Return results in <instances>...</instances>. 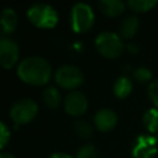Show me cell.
<instances>
[{"mask_svg":"<svg viewBox=\"0 0 158 158\" xmlns=\"http://www.w3.org/2000/svg\"><path fill=\"white\" fill-rule=\"evenodd\" d=\"M21 80L32 85H44L48 83L52 68L47 59L40 56H31L23 58L16 69Z\"/></svg>","mask_w":158,"mask_h":158,"instance_id":"6da1fadb","label":"cell"},{"mask_svg":"<svg viewBox=\"0 0 158 158\" xmlns=\"http://www.w3.org/2000/svg\"><path fill=\"white\" fill-rule=\"evenodd\" d=\"M28 20L40 28H52L58 22L56 9L46 2H36L27 9Z\"/></svg>","mask_w":158,"mask_h":158,"instance_id":"7a4b0ae2","label":"cell"},{"mask_svg":"<svg viewBox=\"0 0 158 158\" xmlns=\"http://www.w3.org/2000/svg\"><path fill=\"white\" fill-rule=\"evenodd\" d=\"M95 47L106 58H116L123 51L121 37L112 31H102L95 38Z\"/></svg>","mask_w":158,"mask_h":158,"instance_id":"3957f363","label":"cell"},{"mask_svg":"<svg viewBox=\"0 0 158 158\" xmlns=\"http://www.w3.org/2000/svg\"><path fill=\"white\" fill-rule=\"evenodd\" d=\"M70 26L74 32L83 33L90 30L94 23V12L86 2H77L73 5L69 15Z\"/></svg>","mask_w":158,"mask_h":158,"instance_id":"277c9868","label":"cell"},{"mask_svg":"<svg viewBox=\"0 0 158 158\" xmlns=\"http://www.w3.org/2000/svg\"><path fill=\"white\" fill-rule=\"evenodd\" d=\"M38 112L37 102L30 98H22L16 100L10 109V117L15 122V126L25 125L32 121Z\"/></svg>","mask_w":158,"mask_h":158,"instance_id":"5b68a950","label":"cell"},{"mask_svg":"<svg viewBox=\"0 0 158 158\" xmlns=\"http://www.w3.org/2000/svg\"><path fill=\"white\" fill-rule=\"evenodd\" d=\"M54 80L56 83L64 89H75L79 85H81L84 80L83 72L72 64H64L60 65L56 73H54Z\"/></svg>","mask_w":158,"mask_h":158,"instance_id":"8992f818","label":"cell"},{"mask_svg":"<svg viewBox=\"0 0 158 158\" xmlns=\"http://www.w3.org/2000/svg\"><path fill=\"white\" fill-rule=\"evenodd\" d=\"M19 46L14 40L7 37L1 38L0 41V64L5 69L12 68L19 59Z\"/></svg>","mask_w":158,"mask_h":158,"instance_id":"52a82bcc","label":"cell"},{"mask_svg":"<svg viewBox=\"0 0 158 158\" xmlns=\"http://www.w3.org/2000/svg\"><path fill=\"white\" fill-rule=\"evenodd\" d=\"M157 153V139L148 135H139L132 147L133 158H152Z\"/></svg>","mask_w":158,"mask_h":158,"instance_id":"ba28073f","label":"cell"},{"mask_svg":"<svg viewBox=\"0 0 158 158\" xmlns=\"http://www.w3.org/2000/svg\"><path fill=\"white\" fill-rule=\"evenodd\" d=\"M64 109L72 116H80L88 109V99L81 91L73 90L64 99Z\"/></svg>","mask_w":158,"mask_h":158,"instance_id":"9c48e42d","label":"cell"},{"mask_svg":"<svg viewBox=\"0 0 158 158\" xmlns=\"http://www.w3.org/2000/svg\"><path fill=\"white\" fill-rule=\"evenodd\" d=\"M94 123L95 127L102 132L111 131L117 123V115L111 109L107 107L100 109L94 115Z\"/></svg>","mask_w":158,"mask_h":158,"instance_id":"30bf717a","label":"cell"},{"mask_svg":"<svg viewBox=\"0 0 158 158\" xmlns=\"http://www.w3.org/2000/svg\"><path fill=\"white\" fill-rule=\"evenodd\" d=\"M99 9L107 16H118L125 11V4L121 0H100L98 1Z\"/></svg>","mask_w":158,"mask_h":158,"instance_id":"8fae6325","label":"cell"},{"mask_svg":"<svg viewBox=\"0 0 158 158\" xmlns=\"http://www.w3.org/2000/svg\"><path fill=\"white\" fill-rule=\"evenodd\" d=\"M17 26V14L14 9L6 7L1 12V27L2 33H11Z\"/></svg>","mask_w":158,"mask_h":158,"instance_id":"7c38bea8","label":"cell"},{"mask_svg":"<svg viewBox=\"0 0 158 158\" xmlns=\"http://www.w3.org/2000/svg\"><path fill=\"white\" fill-rule=\"evenodd\" d=\"M120 33L125 38H131L136 35L137 28H138V19L135 15H128L126 16L121 22H120Z\"/></svg>","mask_w":158,"mask_h":158,"instance_id":"4fadbf2b","label":"cell"},{"mask_svg":"<svg viewBox=\"0 0 158 158\" xmlns=\"http://www.w3.org/2000/svg\"><path fill=\"white\" fill-rule=\"evenodd\" d=\"M42 100L49 109H57L60 104V93L56 86H47L42 93Z\"/></svg>","mask_w":158,"mask_h":158,"instance_id":"5bb4252c","label":"cell"},{"mask_svg":"<svg viewBox=\"0 0 158 158\" xmlns=\"http://www.w3.org/2000/svg\"><path fill=\"white\" fill-rule=\"evenodd\" d=\"M132 90V81L128 77H118L114 83V94L118 99L126 98Z\"/></svg>","mask_w":158,"mask_h":158,"instance_id":"9a60e30c","label":"cell"},{"mask_svg":"<svg viewBox=\"0 0 158 158\" xmlns=\"http://www.w3.org/2000/svg\"><path fill=\"white\" fill-rule=\"evenodd\" d=\"M142 121L149 132H157L158 131V109L151 107L146 110L143 114Z\"/></svg>","mask_w":158,"mask_h":158,"instance_id":"2e32d148","label":"cell"},{"mask_svg":"<svg viewBox=\"0 0 158 158\" xmlns=\"http://www.w3.org/2000/svg\"><path fill=\"white\" fill-rule=\"evenodd\" d=\"M158 4V0H128L127 5L131 10L136 12H144L151 10Z\"/></svg>","mask_w":158,"mask_h":158,"instance_id":"e0dca14e","label":"cell"},{"mask_svg":"<svg viewBox=\"0 0 158 158\" xmlns=\"http://www.w3.org/2000/svg\"><path fill=\"white\" fill-rule=\"evenodd\" d=\"M74 130L77 132L78 136L83 137V138H88L89 136H91L93 133V127L89 122L83 121V120H78L74 125Z\"/></svg>","mask_w":158,"mask_h":158,"instance_id":"ac0fdd59","label":"cell"},{"mask_svg":"<svg viewBox=\"0 0 158 158\" xmlns=\"http://www.w3.org/2000/svg\"><path fill=\"white\" fill-rule=\"evenodd\" d=\"M96 154H98V152H96L95 146L86 143L77 151L75 158H96Z\"/></svg>","mask_w":158,"mask_h":158,"instance_id":"d6986e66","label":"cell"},{"mask_svg":"<svg viewBox=\"0 0 158 158\" xmlns=\"http://www.w3.org/2000/svg\"><path fill=\"white\" fill-rule=\"evenodd\" d=\"M133 78L137 81L146 83V81H148V80L152 79V72L148 68H146V67H138L133 72Z\"/></svg>","mask_w":158,"mask_h":158,"instance_id":"ffe728a7","label":"cell"},{"mask_svg":"<svg viewBox=\"0 0 158 158\" xmlns=\"http://www.w3.org/2000/svg\"><path fill=\"white\" fill-rule=\"evenodd\" d=\"M148 95L154 104V106L158 109V78L153 79L148 85Z\"/></svg>","mask_w":158,"mask_h":158,"instance_id":"44dd1931","label":"cell"},{"mask_svg":"<svg viewBox=\"0 0 158 158\" xmlns=\"http://www.w3.org/2000/svg\"><path fill=\"white\" fill-rule=\"evenodd\" d=\"M10 136L11 135H10L9 127L6 126L5 122H1L0 123V146H1V148H4L6 146V143L10 139Z\"/></svg>","mask_w":158,"mask_h":158,"instance_id":"7402d4cb","label":"cell"},{"mask_svg":"<svg viewBox=\"0 0 158 158\" xmlns=\"http://www.w3.org/2000/svg\"><path fill=\"white\" fill-rule=\"evenodd\" d=\"M47 158H75V157H72L70 154H67V153L57 152V153H52V154H51V156H48Z\"/></svg>","mask_w":158,"mask_h":158,"instance_id":"603a6c76","label":"cell"},{"mask_svg":"<svg viewBox=\"0 0 158 158\" xmlns=\"http://www.w3.org/2000/svg\"><path fill=\"white\" fill-rule=\"evenodd\" d=\"M0 158H15V157L9 152H1L0 153Z\"/></svg>","mask_w":158,"mask_h":158,"instance_id":"cb8c5ba5","label":"cell"}]
</instances>
